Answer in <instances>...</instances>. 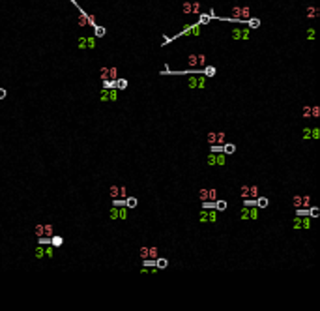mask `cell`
Masks as SVG:
<instances>
[{"label":"cell","mask_w":320,"mask_h":311,"mask_svg":"<svg viewBox=\"0 0 320 311\" xmlns=\"http://www.w3.org/2000/svg\"><path fill=\"white\" fill-rule=\"evenodd\" d=\"M230 17L234 21H247L251 17V9L249 6H234L232 12H230Z\"/></svg>","instance_id":"cell-1"},{"label":"cell","mask_w":320,"mask_h":311,"mask_svg":"<svg viewBox=\"0 0 320 311\" xmlns=\"http://www.w3.org/2000/svg\"><path fill=\"white\" fill-rule=\"evenodd\" d=\"M230 36H232V39H249V28H234L232 32H230Z\"/></svg>","instance_id":"cell-2"},{"label":"cell","mask_w":320,"mask_h":311,"mask_svg":"<svg viewBox=\"0 0 320 311\" xmlns=\"http://www.w3.org/2000/svg\"><path fill=\"white\" fill-rule=\"evenodd\" d=\"M77 23H79V26H96V21H94V15H86V13H83L81 12V15H79V21H77Z\"/></svg>","instance_id":"cell-3"},{"label":"cell","mask_w":320,"mask_h":311,"mask_svg":"<svg viewBox=\"0 0 320 311\" xmlns=\"http://www.w3.org/2000/svg\"><path fill=\"white\" fill-rule=\"evenodd\" d=\"M185 66L187 68H198V54H189L185 60Z\"/></svg>","instance_id":"cell-4"},{"label":"cell","mask_w":320,"mask_h":311,"mask_svg":"<svg viewBox=\"0 0 320 311\" xmlns=\"http://www.w3.org/2000/svg\"><path fill=\"white\" fill-rule=\"evenodd\" d=\"M198 221H200V223H210V208L200 210V214H198Z\"/></svg>","instance_id":"cell-5"},{"label":"cell","mask_w":320,"mask_h":311,"mask_svg":"<svg viewBox=\"0 0 320 311\" xmlns=\"http://www.w3.org/2000/svg\"><path fill=\"white\" fill-rule=\"evenodd\" d=\"M305 15L309 17V19H315V17H318L320 15V9L318 8H315V6H309L307 8V12H305Z\"/></svg>","instance_id":"cell-6"},{"label":"cell","mask_w":320,"mask_h":311,"mask_svg":"<svg viewBox=\"0 0 320 311\" xmlns=\"http://www.w3.org/2000/svg\"><path fill=\"white\" fill-rule=\"evenodd\" d=\"M49 244H51L52 248H60L62 244H64V238H62V236H58V234H56V236L52 234V236H51V240H49Z\"/></svg>","instance_id":"cell-7"},{"label":"cell","mask_w":320,"mask_h":311,"mask_svg":"<svg viewBox=\"0 0 320 311\" xmlns=\"http://www.w3.org/2000/svg\"><path fill=\"white\" fill-rule=\"evenodd\" d=\"M225 163H227V154H225V152H219V154H215V165L223 167Z\"/></svg>","instance_id":"cell-8"},{"label":"cell","mask_w":320,"mask_h":311,"mask_svg":"<svg viewBox=\"0 0 320 311\" xmlns=\"http://www.w3.org/2000/svg\"><path fill=\"white\" fill-rule=\"evenodd\" d=\"M156 266H157V270L167 268V266H169V259H165V257H156Z\"/></svg>","instance_id":"cell-9"},{"label":"cell","mask_w":320,"mask_h":311,"mask_svg":"<svg viewBox=\"0 0 320 311\" xmlns=\"http://www.w3.org/2000/svg\"><path fill=\"white\" fill-rule=\"evenodd\" d=\"M124 203H126L127 208H137L139 199H137V197H126V199H124Z\"/></svg>","instance_id":"cell-10"},{"label":"cell","mask_w":320,"mask_h":311,"mask_svg":"<svg viewBox=\"0 0 320 311\" xmlns=\"http://www.w3.org/2000/svg\"><path fill=\"white\" fill-rule=\"evenodd\" d=\"M223 152H225L227 156H230V154L236 152V146H234L232 142H227V141H225V142H223Z\"/></svg>","instance_id":"cell-11"},{"label":"cell","mask_w":320,"mask_h":311,"mask_svg":"<svg viewBox=\"0 0 320 311\" xmlns=\"http://www.w3.org/2000/svg\"><path fill=\"white\" fill-rule=\"evenodd\" d=\"M255 204H257L258 208H266V206L270 204V201H268V197H257V199H255Z\"/></svg>","instance_id":"cell-12"},{"label":"cell","mask_w":320,"mask_h":311,"mask_svg":"<svg viewBox=\"0 0 320 311\" xmlns=\"http://www.w3.org/2000/svg\"><path fill=\"white\" fill-rule=\"evenodd\" d=\"M45 257V244H38L36 246V259H43Z\"/></svg>","instance_id":"cell-13"},{"label":"cell","mask_w":320,"mask_h":311,"mask_svg":"<svg viewBox=\"0 0 320 311\" xmlns=\"http://www.w3.org/2000/svg\"><path fill=\"white\" fill-rule=\"evenodd\" d=\"M307 216H309V217H318V216H320V208L309 206V208H307Z\"/></svg>","instance_id":"cell-14"},{"label":"cell","mask_w":320,"mask_h":311,"mask_svg":"<svg viewBox=\"0 0 320 311\" xmlns=\"http://www.w3.org/2000/svg\"><path fill=\"white\" fill-rule=\"evenodd\" d=\"M214 208L217 210V212H225V210H227V201H217V199H215Z\"/></svg>","instance_id":"cell-15"},{"label":"cell","mask_w":320,"mask_h":311,"mask_svg":"<svg viewBox=\"0 0 320 311\" xmlns=\"http://www.w3.org/2000/svg\"><path fill=\"white\" fill-rule=\"evenodd\" d=\"M77 45H79L81 51H86V49H88V39H86V36H81L79 41H77Z\"/></svg>","instance_id":"cell-16"},{"label":"cell","mask_w":320,"mask_h":311,"mask_svg":"<svg viewBox=\"0 0 320 311\" xmlns=\"http://www.w3.org/2000/svg\"><path fill=\"white\" fill-rule=\"evenodd\" d=\"M215 71V66H204V77H214Z\"/></svg>","instance_id":"cell-17"},{"label":"cell","mask_w":320,"mask_h":311,"mask_svg":"<svg viewBox=\"0 0 320 311\" xmlns=\"http://www.w3.org/2000/svg\"><path fill=\"white\" fill-rule=\"evenodd\" d=\"M127 88V79H118L116 77V90H126Z\"/></svg>","instance_id":"cell-18"},{"label":"cell","mask_w":320,"mask_h":311,"mask_svg":"<svg viewBox=\"0 0 320 311\" xmlns=\"http://www.w3.org/2000/svg\"><path fill=\"white\" fill-rule=\"evenodd\" d=\"M249 219H258V206H249Z\"/></svg>","instance_id":"cell-19"},{"label":"cell","mask_w":320,"mask_h":311,"mask_svg":"<svg viewBox=\"0 0 320 311\" xmlns=\"http://www.w3.org/2000/svg\"><path fill=\"white\" fill-rule=\"evenodd\" d=\"M292 229H294V231H300V229H301V216H296V217L292 219Z\"/></svg>","instance_id":"cell-20"},{"label":"cell","mask_w":320,"mask_h":311,"mask_svg":"<svg viewBox=\"0 0 320 311\" xmlns=\"http://www.w3.org/2000/svg\"><path fill=\"white\" fill-rule=\"evenodd\" d=\"M249 199H257L258 197V186H249Z\"/></svg>","instance_id":"cell-21"},{"label":"cell","mask_w":320,"mask_h":311,"mask_svg":"<svg viewBox=\"0 0 320 311\" xmlns=\"http://www.w3.org/2000/svg\"><path fill=\"white\" fill-rule=\"evenodd\" d=\"M240 219L241 221H247L249 219V206H244V208L240 210Z\"/></svg>","instance_id":"cell-22"},{"label":"cell","mask_w":320,"mask_h":311,"mask_svg":"<svg viewBox=\"0 0 320 311\" xmlns=\"http://www.w3.org/2000/svg\"><path fill=\"white\" fill-rule=\"evenodd\" d=\"M54 234V231H52V225H43V236H47V238H51Z\"/></svg>","instance_id":"cell-23"},{"label":"cell","mask_w":320,"mask_h":311,"mask_svg":"<svg viewBox=\"0 0 320 311\" xmlns=\"http://www.w3.org/2000/svg\"><path fill=\"white\" fill-rule=\"evenodd\" d=\"M197 84H198V77H195V75L187 77V86L189 88H197Z\"/></svg>","instance_id":"cell-24"},{"label":"cell","mask_w":320,"mask_h":311,"mask_svg":"<svg viewBox=\"0 0 320 311\" xmlns=\"http://www.w3.org/2000/svg\"><path fill=\"white\" fill-rule=\"evenodd\" d=\"M116 99H118V90H116V88H109V101L114 103Z\"/></svg>","instance_id":"cell-25"},{"label":"cell","mask_w":320,"mask_h":311,"mask_svg":"<svg viewBox=\"0 0 320 311\" xmlns=\"http://www.w3.org/2000/svg\"><path fill=\"white\" fill-rule=\"evenodd\" d=\"M94 34H96V38H103L107 34V30L103 26H94Z\"/></svg>","instance_id":"cell-26"},{"label":"cell","mask_w":320,"mask_h":311,"mask_svg":"<svg viewBox=\"0 0 320 311\" xmlns=\"http://www.w3.org/2000/svg\"><path fill=\"white\" fill-rule=\"evenodd\" d=\"M247 21H249V28H258L260 26V19H257V17H249Z\"/></svg>","instance_id":"cell-27"},{"label":"cell","mask_w":320,"mask_h":311,"mask_svg":"<svg viewBox=\"0 0 320 311\" xmlns=\"http://www.w3.org/2000/svg\"><path fill=\"white\" fill-rule=\"evenodd\" d=\"M225 141H227V135H225L223 131H217V133H215V142H217V144H223Z\"/></svg>","instance_id":"cell-28"},{"label":"cell","mask_w":320,"mask_h":311,"mask_svg":"<svg viewBox=\"0 0 320 311\" xmlns=\"http://www.w3.org/2000/svg\"><path fill=\"white\" fill-rule=\"evenodd\" d=\"M301 229H311V217L301 216Z\"/></svg>","instance_id":"cell-29"},{"label":"cell","mask_w":320,"mask_h":311,"mask_svg":"<svg viewBox=\"0 0 320 311\" xmlns=\"http://www.w3.org/2000/svg\"><path fill=\"white\" fill-rule=\"evenodd\" d=\"M182 12H184L185 15L193 13V2H185V4H184V8H182Z\"/></svg>","instance_id":"cell-30"},{"label":"cell","mask_w":320,"mask_h":311,"mask_svg":"<svg viewBox=\"0 0 320 311\" xmlns=\"http://www.w3.org/2000/svg\"><path fill=\"white\" fill-rule=\"evenodd\" d=\"M99 99L101 101H109V88H101L99 90Z\"/></svg>","instance_id":"cell-31"},{"label":"cell","mask_w":320,"mask_h":311,"mask_svg":"<svg viewBox=\"0 0 320 311\" xmlns=\"http://www.w3.org/2000/svg\"><path fill=\"white\" fill-rule=\"evenodd\" d=\"M292 206L294 208H301V195H294L292 197Z\"/></svg>","instance_id":"cell-32"},{"label":"cell","mask_w":320,"mask_h":311,"mask_svg":"<svg viewBox=\"0 0 320 311\" xmlns=\"http://www.w3.org/2000/svg\"><path fill=\"white\" fill-rule=\"evenodd\" d=\"M99 77H101V81L109 79V66H103V68L99 70Z\"/></svg>","instance_id":"cell-33"},{"label":"cell","mask_w":320,"mask_h":311,"mask_svg":"<svg viewBox=\"0 0 320 311\" xmlns=\"http://www.w3.org/2000/svg\"><path fill=\"white\" fill-rule=\"evenodd\" d=\"M118 77V68L116 66H111V68H109V79H116Z\"/></svg>","instance_id":"cell-34"},{"label":"cell","mask_w":320,"mask_h":311,"mask_svg":"<svg viewBox=\"0 0 320 311\" xmlns=\"http://www.w3.org/2000/svg\"><path fill=\"white\" fill-rule=\"evenodd\" d=\"M109 217H111V221H114V219H118V206H114V204H113V208H111V212H109Z\"/></svg>","instance_id":"cell-35"},{"label":"cell","mask_w":320,"mask_h":311,"mask_svg":"<svg viewBox=\"0 0 320 311\" xmlns=\"http://www.w3.org/2000/svg\"><path fill=\"white\" fill-rule=\"evenodd\" d=\"M184 34H193V36H197V34H198V26H185Z\"/></svg>","instance_id":"cell-36"},{"label":"cell","mask_w":320,"mask_h":311,"mask_svg":"<svg viewBox=\"0 0 320 311\" xmlns=\"http://www.w3.org/2000/svg\"><path fill=\"white\" fill-rule=\"evenodd\" d=\"M157 257V248L156 246H150L148 248V259H156Z\"/></svg>","instance_id":"cell-37"},{"label":"cell","mask_w":320,"mask_h":311,"mask_svg":"<svg viewBox=\"0 0 320 311\" xmlns=\"http://www.w3.org/2000/svg\"><path fill=\"white\" fill-rule=\"evenodd\" d=\"M198 199H200V201H208V187H200V191H198Z\"/></svg>","instance_id":"cell-38"},{"label":"cell","mask_w":320,"mask_h":311,"mask_svg":"<svg viewBox=\"0 0 320 311\" xmlns=\"http://www.w3.org/2000/svg\"><path fill=\"white\" fill-rule=\"evenodd\" d=\"M109 193H111V197H113V199L120 197V186H111V191H109Z\"/></svg>","instance_id":"cell-39"},{"label":"cell","mask_w":320,"mask_h":311,"mask_svg":"<svg viewBox=\"0 0 320 311\" xmlns=\"http://www.w3.org/2000/svg\"><path fill=\"white\" fill-rule=\"evenodd\" d=\"M301 206H303V208H309V206H311V197H309V195H301Z\"/></svg>","instance_id":"cell-40"},{"label":"cell","mask_w":320,"mask_h":311,"mask_svg":"<svg viewBox=\"0 0 320 311\" xmlns=\"http://www.w3.org/2000/svg\"><path fill=\"white\" fill-rule=\"evenodd\" d=\"M217 199V191L214 187H208V201H215Z\"/></svg>","instance_id":"cell-41"},{"label":"cell","mask_w":320,"mask_h":311,"mask_svg":"<svg viewBox=\"0 0 320 311\" xmlns=\"http://www.w3.org/2000/svg\"><path fill=\"white\" fill-rule=\"evenodd\" d=\"M320 139V129L318 128H311V141H316Z\"/></svg>","instance_id":"cell-42"},{"label":"cell","mask_w":320,"mask_h":311,"mask_svg":"<svg viewBox=\"0 0 320 311\" xmlns=\"http://www.w3.org/2000/svg\"><path fill=\"white\" fill-rule=\"evenodd\" d=\"M206 163L210 165V167H214V165H215V154L214 152H210V156L206 158Z\"/></svg>","instance_id":"cell-43"},{"label":"cell","mask_w":320,"mask_h":311,"mask_svg":"<svg viewBox=\"0 0 320 311\" xmlns=\"http://www.w3.org/2000/svg\"><path fill=\"white\" fill-rule=\"evenodd\" d=\"M210 150H212L214 154H219V152H223V144H217V142H214V144H212V148H210Z\"/></svg>","instance_id":"cell-44"},{"label":"cell","mask_w":320,"mask_h":311,"mask_svg":"<svg viewBox=\"0 0 320 311\" xmlns=\"http://www.w3.org/2000/svg\"><path fill=\"white\" fill-rule=\"evenodd\" d=\"M240 195H241V199H245L249 195V186H241L240 187Z\"/></svg>","instance_id":"cell-45"},{"label":"cell","mask_w":320,"mask_h":311,"mask_svg":"<svg viewBox=\"0 0 320 311\" xmlns=\"http://www.w3.org/2000/svg\"><path fill=\"white\" fill-rule=\"evenodd\" d=\"M303 141H311V128L309 126H305L303 129Z\"/></svg>","instance_id":"cell-46"},{"label":"cell","mask_w":320,"mask_h":311,"mask_svg":"<svg viewBox=\"0 0 320 311\" xmlns=\"http://www.w3.org/2000/svg\"><path fill=\"white\" fill-rule=\"evenodd\" d=\"M311 116H313V118H318V116H320V107H318V105L311 107Z\"/></svg>","instance_id":"cell-47"},{"label":"cell","mask_w":320,"mask_h":311,"mask_svg":"<svg viewBox=\"0 0 320 311\" xmlns=\"http://www.w3.org/2000/svg\"><path fill=\"white\" fill-rule=\"evenodd\" d=\"M204 66H206V54L200 53L198 54V68H204Z\"/></svg>","instance_id":"cell-48"},{"label":"cell","mask_w":320,"mask_h":311,"mask_svg":"<svg viewBox=\"0 0 320 311\" xmlns=\"http://www.w3.org/2000/svg\"><path fill=\"white\" fill-rule=\"evenodd\" d=\"M217 221V210L214 208V210H210V223H215Z\"/></svg>","instance_id":"cell-49"},{"label":"cell","mask_w":320,"mask_h":311,"mask_svg":"<svg viewBox=\"0 0 320 311\" xmlns=\"http://www.w3.org/2000/svg\"><path fill=\"white\" fill-rule=\"evenodd\" d=\"M140 259H142V261L148 259V246H142V248H140Z\"/></svg>","instance_id":"cell-50"},{"label":"cell","mask_w":320,"mask_h":311,"mask_svg":"<svg viewBox=\"0 0 320 311\" xmlns=\"http://www.w3.org/2000/svg\"><path fill=\"white\" fill-rule=\"evenodd\" d=\"M86 39H88V49H94L96 47V38L94 36H86Z\"/></svg>","instance_id":"cell-51"},{"label":"cell","mask_w":320,"mask_h":311,"mask_svg":"<svg viewBox=\"0 0 320 311\" xmlns=\"http://www.w3.org/2000/svg\"><path fill=\"white\" fill-rule=\"evenodd\" d=\"M52 255H54V249H52V246H45V257L52 259Z\"/></svg>","instance_id":"cell-52"},{"label":"cell","mask_w":320,"mask_h":311,"mask_svg":"<svg viewBox=\"0 0 320 311\" xmlns=\"http://www.w3.org/2000/svg\"><path fill=\"white\" fill-rule=\"evenodd\" d=\"M197 88H206V77H198V84H197Z\"/></svg>","instance_id":"cell-53"},{"label":"cell","mask_w":320,"mask_h":311,"mask_svg":"<svg viewBox=\"0 0 320 311\" xmlns=\"http://www.w3.org/2000/svg\"><path fill=\"white\" fill-rule=\"evenodd\" d=\"M206 139H208L210 144H214V142H215V131H210L208 135H206Z\"/></svg>","instance_id":"cell-54"},{"label":"cell","mask_w":320,"mask_h":311,"mask_svg":"<svg viewBox=\"0 0 320 311\" xmlns=\"http://www.w3.org/2000/svg\"><path fill=\"white\" fill-rule=\"evenodd\" d=\"M303 118H311V107H303Z\"/></svg>","instance_id":"cell-55"},{"label":"cell","mask_w":320,"mask_h":311,"mask_svg":"<svg viewBox=\"0 0 320 311\" xmlns=\"http://www.w3.org/2000/svg\"><path fill=\"white\" fill-rule=\"evenodd\" d=\"M193 13H195V15L200 13V4H198V2H193Z\"/></svg>","instance_id":"cell-56"},{"label":"cell","mask_w":320,"mask_h":311,"mask_svg":"<svg viewBox=\"0 0 320 311\" xmlns=\"http://www.w3.org/2000/svg\"><path fill=\"white\" fill-rule=\"evenodd\" d=\"M200 15V13H198ZM200 25H206V23H210V15H200V21H198Z\"/></svg>","instance_id":"cell-57"},{"label":"cell","mask_w":320,"mask_h":311,"mask_svg":"<svg viewBox=\"0 0 320 311\" xmlns=\"http://www.w3.org/2000/svg\"><path fill=\"white\" fill-rule=\"evenodd\" d=\"M36 236H43V225H36Z\"/></svg>","instance_id":"cell-58"},{"label":"cell","mask_w":320,"mask_h":311,"mask_svg":"<svg viewBox=\"0 0 320 311\" xmlns=\"http://www.w3.org/2000/svg\"><path fill=\"white\" fill-rule=\"evenodd\" d=\"M120 197L126 199L127 197V191H126V186H120Z\"/></svg>","instance_id":"cell-59"},{"label":"cell","mask_w":320,"mask_h":311,"mask_svg":"<svg viewBox=\"0 0 320 311\" xmlns=\"http://www.w3.org/2000/svg\"><path fill=\"white\" fill-rule=\"evenodd\" d=\"M307 39H315V30H313V28L307 30Z\"/></svg>","instance_id":"cell-60"},{"label":"cell","mask_w":320,"mask_h":311,"mask_svg":"<svg viewBox=\"0 0 320 311\" xmlns=\"http://www.w3.org/2000/svg\"><path fill=\"white\" fill-rule=\"evenodd\" d=\"M113 204H114V206H124V204H126V203H124V201H120V199H118V197H116V199H114V203H113Z\"/></svg>","instance_id":"cell-61"},{"label":"cell","mask_w":320,"mask_h":311,"mask_svg":"<svg viewBox=\"0 0 320 311\" xmlns=\"http://www.w3.org/2000/svg\"><path fill=\"white\" fill-rule=\"evenodd\" d=\"M8 96V92H6V88H0V99H4Z\"/></svg>","instance_id":"cell-62"}]
</instances>
